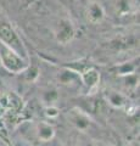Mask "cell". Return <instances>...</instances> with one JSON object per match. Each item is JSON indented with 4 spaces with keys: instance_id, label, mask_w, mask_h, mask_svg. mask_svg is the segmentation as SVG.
I'll return each instance as SVG.
<instances>
[{
    "instance_id": "obj_1",
    "label": "cell",
    "mask_w": 140,
    "mask_h": 146,
    "mask_svg": "<svg viewBox=\"0 0 140 146\" xmlns=\"http://www.w3.org/2000/svg\"><path fill=\"white\" fill-rule=\"evenodd\" d=\"M0 42L4 44V46L6 49L11 50L12 52L19 55L20 57L26 58L27 51L21 42L20 36L17 35L12 27L9 23H5V22H0Z\"/></svg>"
},
{
    "instance_id": "obj_2",
    "label": "cell",
    "mask_w": 140,
    "mask_h": 146,
    "mask_svg": "<svg viewBox=\"0 0 140 146\" xmlns=\"http://www.w3.org/2000/svg\"><path fill=\"white\" fill-rule=\"evenodd\" d=\"M0 61H1V65L9 72L22 73L27 70V63L23 58L16 55L15 52H12L11 50L6 49L5 46L0 51Z\"/></svg>"
},
{
    "instance_id": "obj_3",
    "label": "cell",
    "mask_w": 140,
    "mask_h": 146,
    "mask_svg": "<svg viewBox=\"0 0 140 146\" xmlns=\"http://www.w3.org/2000/svg\"><path fill=\"white\" fill-rule=\"evenodd\" d=\"M74 36V28L68 20H61L57 26L56 40L60 44H68Z\"/></svg>"
},
{
    "instance_id": "obj_4",
    "label": "cell",
    "mask_w": 140,
    "mask_h": 146,
    "mask_svg": "<svg viewBox=\"0 0 140 146\" xmlns=\"http://www.w3.org/2000/svg\"><path fill=\"white\" fill-rule=\"evenodd\" d=\"M67 117H68V121L71 122V124L78 130H87L90 127L89 116H87L84 112L79 111V110H72L67 115Z\"/></svg>"
},
{
    "instance_id": "obj_5",
    "label": "cell",
    "mask_w": 140,
    "mask_h": 146,
    "mask_svg": "<svg viewBox=\"0 0 140 146\" xmlns=\"http://www.w3.org/2000/svg\"><path fill=\"white\" fill-rule=\"evenodd\" d=\"M35 133H37V138L43 141V143H48L54 139L55 136V129L51 124L46 122H39L35 128Z\"/></svg>"
},
{
    "instance_id": "obj_6",
    "label": "cell",
    "mask_w": 140,
    "mask_h": 146,
    "mask_svg": "<svg viewBox=\"0 0 140 146\" xmlns=\"http://www.w3.org/2000/svg\"><path fill=\"white\" fill-rule=\"evenodd\" d=\"M87 17L89 22H92L94 25L100 23L105 18V11H104V9L100 4L94 1L92 4H89V6L87 9Z\"/></svg>"
},
{
    "instance_id": "obj_7",
    "label": "cell",
    "mask_w": 140,
    "mask_h": 146,
    "mask_svg": "<svg viewBox=\"0 0 140 146\" xmlns=\"http://www.w3.org/2000/svg\"><path fill=\"white\" fill-rule=\"evenodd\" d=\"M80 78H82L84 85L87 86V88H89V90H92L98 86L99 80H100V74H99V72L96 70L89 68L88 71H85L80 74Z\"/></svg>"
},
{
    "instance_id": "obj_8",
    "label": "cell",
    "mask_w": 140,
    "mask_h": 146,
    "mask_svg": "<svg viewBox=\"0 0 140 146\" xmlns=\"http://www.w3.org/2000/svg\"><path fill=\"white\" fill-rule=\"evenodd\" d=\"M107 100H108V102H110L111 106H113V107H123L125 104V98L122 95L121 93H118V91H110L107 95Z\"/></svg>"
},
{
    "instance_id": "obj_9",
    "label": "cell",
    "mask_w": 140,
    "mask_h": 146,
    "mask_svg": "<svg viewBox=\"0 0 140 146\" xmlns=\"http://www.w3.org/2000/svg\"><path fill=\"white\" fill-rule=\"evenodd\" d=\"M57 99H58V94L55 90H49L43 95V100L45 104H48V106H54V102H56Z\"/></svg>"
},
{
    "instance_id": "obj_10",
    "label": "cell",
    "mask_w": 140,
    "mask_h": 146,
    "mask_svg": "<svg viewBox=\"0 0 140 146\" xmlns=\"http://www.w3.org/2000/svg\"><path fill=\"white\" fill-rule=\"evenodd\" d=\"M58 113H60V111H58V108L56 106H48L45 108V115L49 118H56L58 116Z\"/></svg>"
},
{
    "instance_id": "obj_11",
    "label": "cell",
    "mask_w": 140,
    "mask_h": 146,
    "mask_svg": "<svg viewBox=\"0 0 140 146\" xmlns=\"http://www.w3.org/2000/svg\"><path fill=\"white\" fill-rule=\"evenodd\" d=\"M129 146H139V144H137V143H132Z\"/></svg>"
},
{
    "instance_id": "obj_12",
    "label": "cell",
    "mask_w": 140,
    "mask_h": 146,
    "mask_svg": "<svg viewBox=\"0 0 140 146\" xmlns=\"http://www.w3.org/2000/svg\"><path fill=\"white\" fill-rule=\"evenodd\" d=\"M0 146H4V145H3V141H1V140H0Z\"/></svg>"
},
{
    "instance_id": "obj_13",
    "label": "cell",
    "mask_w": 140,
    "mask_h": 146,
    "mask_svg": "<svg viewBox=\"0 0 140 146\" xmlns=\"http://www.w3.org/2000/svg\"><path fill=\"white\" fill-rule=\"evenodd\" d=\"M70 146H78V145H77V144H72V145H70Z\"/></svg>"
}]
</instances>
